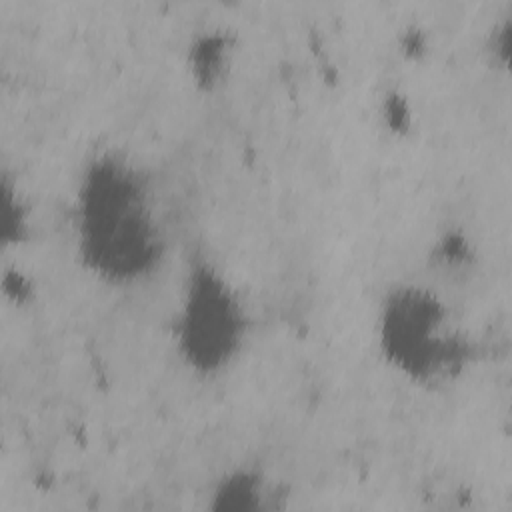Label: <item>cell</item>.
Returning a JSON list of instances; mask_svg holds the SVG:
<instances>
[{
  "label": "cell",
  "instance_id": "cell-2",
  "mask_svg": "<svg viewBox=\"0 0 512 512\" xmlns=\"http://www.w3.org/2000/svg\"><path fill=\"white\" fill-rule=\"evenodd\" d=\"M376 344L384 362L416 386L456 380L472 358L448 304L428 286L402 282L386 290L376 314Z\"/></svg>",
  "mask_w": 512,
  "mask_h": 512
},
{
  "label": "cell",
  "instance_id": "cell-6",
  "mask_svg": "<svg viewBox=\"0 0 512 512\" xmlns=\"http://www.w3.org/2000/svg\"><path fill=\"white\" fill-rule=\"evenodd\" d=\"M494 40L490 44V52L494 54V60H498V64H504L508 62V52H510V18H506L496 30H494Z\"/></svg>",
  "mask_w": 512,
  "mask_h": 512
},
{
  "label": "cell",
  "instance_id": "cell-1",
  "mask_svg": "<svg viewBox=\"0 0 512 512\" xmlns=\"http://www.w3.org/2000/svg\"><path fill=\"white\" fill-rule=\"evenodd\" d=\"M74 236L82 266L110 286L154 274L166 236L150 176L118 152L94 156L78 178Z\"/></svg>",
  "mask_w": 512,
  "mask_h": 512
},
{
  "label": "cell",
  "instance_id": "cell-3",
  "mask_svg": "<svg viewBox=\"0 0 512 512\" xmlns=\"http://www.w3.org/2000/svg\"><path fill=\"white\" fill-rule=\"evenodd\" d=\"M250 318L238 290L206 258H190L172 338L186 368L212 378L228 370L248 338Z\"/></svg>",
  "mask_w": 512,
  "mask_h": 512
},
{
  "label": "cell",
  "instance_id": "cell-4",
  "mask_svg": "<svg viewBox=\"0 0 512 512\" xmlns=\"http://www.w3.org/2000/svg\"><path fill=\"white\" fill-rule=\"evenodd\" d=\"M278 498H282L278 486H272L262 472L240 468L218 480L212 490L210 508L218 512H268L282 508L276 502Z\"/></svg>",
  "mask_w": 512,
  "mask_h": 512
},
{
  "label": "cell",
  "instance_id": "cell-5",
  "mask_svg": "<svg viewBox=\"0 0 512 512\" xmlns=\"http://www.w3.org/2000/svg\"><path fill=\"white\" fill-rule=\"evenodd\" d=\"M228 52V40L222 36H206L192 48V72L208 90L222 80L224 66L228 64Z\"/></svg>",
  "mask_w": 512,
  "mask_h": 512
}]
</instances>
